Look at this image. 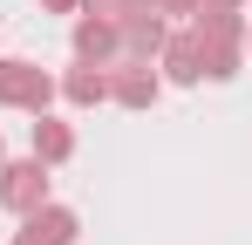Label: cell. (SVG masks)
<instances>
[{
	"mask_svg": "<svg viewBox=\"0 0 252 245\" xmlns=\"http://www.w3.org/2000/svg\"><path fill=\"white\" fill-rule=\"evenodd\" d=\"M191 34H198V61H205L211 82H232V75H239V55H246V14H198Z\"/></svg>",
	"mask_w": 252,
	"mask_h": 245,
	"instance_id": "6da1fadb",
	"label": "cell"
},
{
	"mask_svg": "<svg viewBox=\"0 0 252 245\" xmlns=\"http://www.w3.org/2000/svg\"><path fill=\"white\" fill-rule=\"evenodd\" d=\"M48 102H55V75L41 61H0V109L48 116Z\"/></svg>",
	"mask_w": 252,
	"mask_h": 245,
	"instance_id": "7a4b0ae2",
	"label": "cell"
},
{
	"mask_svg": "<svg viewBox=\"0 0 252 245\" xmlns=\"http://www.w3.org/2000/svg\"><path fill=\"white\" fill-rule=\"evenodd\" d=\"M0 204H7L14 218H28V211H41V204H48V163H41V157L0 163Z\"/></svg>",
	"mask_w": 252,
	"mask_h": 245,
	"instance_id": "3957f363",
	"label": "cell"
},
{
	"mask_svg": "<svg viewBox=\"0 0 252 245\" xmlns=\"http://www.w3.org/2000/svg\"><path fill=\"white\" fill-rule=\"evenodd\" d=\"M75 232H82V218H75L68 204H55V198H48L41 211H28V218H21L14 245H75Z\"/></svg>",
	"mask_w": 252,
	"mask_h": 245,
	"instance_id": "277c9868",
	"label": "cell"
},
{
	"mask_svg": "<svg viewBox=\"0 0 252 245\" xmlns=\"http://www.w3.org/2000/svg\"><path fill=\"white\" fill-rule=\"evenodd\" d=\"M157 68L150 61H109V102H123V109H150L157 102Z\"/></svg>",
	"mask_w": 252,
	"mask_h": 245,
	"instance_id": "5b68a950",
	"label": "cell"
},
{
	"mask_svg": "<svg viewBox=\"0 0 252 245\" xmlns=\"http://www.w3.org/2000/svg\"><path fill=\"white\" fill-rule=\"evenodd\" d=\"M157 68H164L170 82H184V89H191V82H205V61H198V34H191V28H184V34H170V41H164V55H157Z\"/></svg>",
	"mask_w": 252,
	"mask_h": 245,
	"instance_id": "8992f818",
	"label": "cell"
},
{
	"mask_svg": "<svg viewBox=\"0 0 252 245\" xmlns=\"http://www.w3.org/2000/svg\"><path fill=\"white\" fill-rule=\"evenodd\" d=\"M75 55L95 61V68H109V61H116V28L95 21V14H82V21H75Z\"/></svg>",
	"mask_w": 252,
	"mask_h": 245,
	"instance_id": "52a82bcc",
	"label": "cell"
},
{
	"mask_svg": "<svg viewBox=\"0 0 252 245\" xmlns=\"http://www.w3.org/2000/svg\"><path fill=\"white\" fill-rule=\"evenodd\" d=\"M62 95H68L75 109H95V102H109V68H95V61L68 68V75H62Z\"/></svg>",
	"mask_w": 252,
	"mask_h": 245,
	"instance_id": "ba28073f",
	"label": "cell"
},
{
	"mask_svg": "<svg viewBox=\"0 0 252 245\" xmlns=\"http://www.w3.org/2000/svg\"><path fill=\"white\" fill-rule=\"evenodd\" d=\"M34 157L41 163H68L75 157V129L55 122V116H34Z\"/></svg>",
	"mask_w": 252,
	"mask_h": 245,
	"instance_id": "9c48e42d",
	"label": "cell"
},
{
	"mask_svg": "<svg viewBox=\"0 0 252 245\" xmlns=\"http://www.w3.org/2000/svg\"><path fill=\"white\" fill-rule=\"evenodd\" d=\"M150 7H157V14H191V21H198V7H205V0H150Z\"/></svg>",
	"mask_w": 252,
	"mask_h": 245,
	"instance_id": "30bf717a",
	"label": "cell"
},
{
	"mask_svg": "<svg viewBox=\"0 0 252 245\" xmlns=\"http://www.w3.org/2000/svg\"><path fill=\"white\" fill-rule=\"evenodd\" d=\"M239 7H246V0H205L198 14H239Z\"/></svg>",
	"mask_w": 252,
	"mask_h": 245,
	"instance_id": "8fae6325",
	"label": "cell"
},
{
	"mask_svg": "<svg viewBox=\"0 0 252 245\" xmlns=\"http://www.w3.org/2000/svg\"><path fill=\"white\" fill-rule=\"evenodd\" d=\"M48 14H75V7H82V0H41Z\"/></svg>",
	"mask_w": 252,
	"mask_h": 245,
	"instance_id": "7c38bea8",
	"label": "cell"
},
{
	"mask_svg": "<svg viewBox=\"0 0 252 245\" xmlns=\"http://www.w3.org/2000/svg\"><path fill=\"white\" fill-rule=\"evenodd\" d=\"M246 48H252V21H246Z\"/></svg>",
	"mask_w": 252,
	"mask_h": 245,
	"instance_id": "4fadbf2b",
	"label": "cell"
},
{
	"mask_svg": "<svg viewBox=\"0 0 252 245\" xmlns=\"http://www.w3.org/2000/svg\"><path fill=\"white\" fill-rule=\"evenodd\" d=\"M0 163H7V143H0Z\"/></svg>",
	"mask_w": 252,
	"mask_h": 245,
	"instance_id": "5bb4252c",
	"label": "cell"
}]
</instances>
